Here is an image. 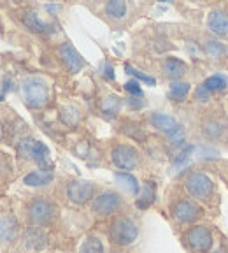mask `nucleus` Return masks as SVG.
<instances>
[{"instance_id":"obj_1","label":"nucleus","mask_w":228,"mask_h":253,"mask_svg":"<svg viewBox=\"0 0 228 253\" xmlns=\"http://www.w3.org/2000/svg\"><path fill=\"white\" fill-rule=\"evenodd\" d=\"M19 153L23 157L32 158L44 170H51L53 166L49 164V148L41 141H32V139H25L19 144Z\"/></svg>"},{"instance_id":"obj_2","label":"nucleus","mask_w":228,"mask_h":253,"mask_svg":"<svg viewBox=\"0 0 228 253\" xmlns=\"http://www.w3.org/2000/svg\"><path fill=\"white\" fill-rule=\"evenodd\" d=\"M21 92L30 107L39 109V107H42L46 102H48V88H46V84L42 83L41 79H37V78L25 79L21 86Z\"/></svg>"},{"instance_id":"obj_3","label":"nucleus","mask_w":228,"mask_h":253,"mask_svg":"<svg viewBox=\"0 0 228 253\" xmlns=\"http://www.w3.org/2000/svg\"><path fill=\"white\" fill-rule=\"evenodd\" d=\"M111 239L116 244H121V246H127V244L133 243L137 239V227L133 225L132 221L128 218H118L111 223L109 229Z\"/></svg>"},{"instance_id":"obj_4","label":"nucleus","mask_w":228,"mask_h":253,"mask_svg":"<svg viewBox=\"0 0 228 253\" xmlns=\"http://www.w3.org/2000/svg\"><path fill=\"white\" fill-rule=\"evenodd\" d=\"M111 158H113L114 166L119 167V169H133L139 162V153L133 150L132 146H127V144H119L113 150L111 153Z\"/></svg>"},{"instance_id":"obj_5","label":"nucleus","mask_w":228,"mask_h":253,"mask_svg":"<svg viewBox=\"0 0 228 253\" xmlns=\"http://www.w3.org/2000/svg\"><path fill=\"white\" fill-rule=\"evenodd\" d=\"M186 190L195 199H207L212 192V181H211L209 176L196 172V174H192L188 178Z\"/></svg>"},{"instance_id":"obj_6","label":"nucleus","mask_w":228,"mask_h":253,"mask_svg":"<svg viewBox=\"0 0 228 253\" xmlns=\"http://www.w3.org/2000/svg\"><path fill=\"white\" fill-rule=\"evenodd\" d=\"M58 55L60 58L64 60L65 67L68 69V72H79V70L84 67V60H82V56L79 55V51L70 44V42H64V44H60L58 48Z\"/></svg>"},{"instance_id":"obj_7","label":"nucleus","mask_w":228,"mask_h":253,"mask_svg":"<svg viewBox=\"0 0 228 253\" xmlns=\"http://www.w3.org/2000/svg\"><path fill=\"white\" fill-rule=\"evenodd\" d=\"M93 183L91 181H86V180H74L68 183L67 186V193H68V199L72 201V202H86L93 197Z\"/></svg>"},{"instance_id":"obj_8","label":"nucleus","mask_w":228,"mask_h":253,"mask_svg":"<svg viewBox=\"0 0 228 253\" xmlns=\"http://www.w3.org/2000/svg\"><path fill=\"white\" fill-rule=\"evenodd\" d=\"M28 217H30L33 225H46L55 217V207L46 201H35L28 209Z\"/></svg>"},{"instance_id":"obj_9","label":"nucleus","mask_w":228,"mask_h":253,"mask_svg":"<svg viewBox=\"0 0 228 253\" xmlns=\"http://www.w3.org/2000/svg\"><path fill=\"white\" fill-rule=\"evenodd\" d=\"M188 244L192 246L196 252H205V250L211 248L212 244V237H211V232L205 227H193V229L188 230L186 234Z\"/></svg>"},{"instance_id":"obj_10","label":"nucleus","mask_w":228,"mask_h":253,"mask_svg":"<svg viewBox=\"0 0 228 253\" xmlns=\"http://www.w3.org/2000/svg\"><path fill=\"white\" fill-rule=\"evenodd\" d=\"M153 125H155L156 129L162 130L165 135H169V137L176 139L178 135H181V127L176 120H174L172 116L169 115H163V113H155L153 118H151Z\"/></svg>"},{"instance_id":"obj_11","label":"nucleus","mask_w":228,"mask_h":253,"mask_svg":"<svg viewBox=\"0 0 228 253\" xmlns=\"http://www.w3.org/2000/svg\"><path fill=\"white\" fill-rule=\"evenodd\" d=\"M200 215V207L196 206L192 201H179L176 206H174V217L178 221L182 223H188V221H193L195 218H198Z\"/></svg>"},{"instance_id":"obj_12","label":"nucleus","mask_w":228,"mask_h":253,"mask_svg":"<svg viewBox=\"0 0 228 253\" xmlns=\"http://www.w3.org/2000/svg\"><path fill=\"white\" fill-rule=\"evenodd\" d=\"M119 202H121V201H119V197L116 193L107 192L98 195V197L93 201V209H95L98 215H111V213H114L119 207Z\"/></svg>"},{"instance_id":"obj_13","label":"nucleus","mask_w":228,"mask_h":253,"mask_svg":"<svg viewBox=\"0 0 228 253\" xmlns=\"http://www.w3.org/2000/svg\"><path fill=\"white\" fill-rule=\"evenodd\" d=\"M209 30L214 32L216 35H227L228 34V13L223 9H216L209 14L207 18Z\"/></svg>"},{"instance_id":"obj_14","label":"nucleus","mask_w":228,"mask_h":253,"mask_svg":"<svg viewBox=\"0 0 228 253\" xmlns=\"http://www.w3.org/2000/svg\"><path fill=\"white\" fill-rule=\"evenodd\" d=\"M51 180H53V172L41 169V170H33V172L25 176L23 183L28 185V186H44V185H48Z\"/></svg>"},{"instance_id":"obj_15","label":"nucleus","mask_w":228,"mask_h":253,"mask_svg":"<svg viewBox=\"0 0 228 253\" xmlns=\"http://www.w3.org/2000/svg\"><path fill=\"white\" fill-rule=\"evenodd\" d=\"M163 70L167 76H170V78L178 79L181 78L182 74L186 72V65L182 64L181 60H178V58H169V60L163 64Z\"/></svg>"},{"instance_id":"obj_16","label":"nucleus","mask_w":228,"mask_h":253,"mask_svg":"<svg viewBox=\"0 0 228 253\" xmlns=\"http://www.w3.org/2000/svg\"><path fill=\"white\" fill-rule=\"evenodd\" d=\"M114 180L118 181L119 186H123L127 192L139 193V183H137V180L132 174H128V172H116V174H114Z\"/></svg>"},{"instance_id":"obj_17","label":"nucleus","mask_w":228,"mask_h":253,"mask_svg":"<svg viewBox=\"0 0 228 253\" xmlns=\"http://www.w3.org/2000/svg\"><path fill=\"white\" fill-rule=\"evenodd\" d=\"M2 241L7 243L14 237L16 234V220H14L13 215H4L2 217Z\"/></svg>"},{"instance_id":"obj_18","label":"nucleus","mask_w":228,"mask_h":253,"mask_svg":"<svg viewBox=\"0 0 228 253\" xmlns=\"http://www.w3.org/2000/svg\"><path fill=\"white\" fill-rule=\"evenodd\" d=\"M105 13L109 14L111 18H114V19L123 18L125 13H127V4L121 2V0H113V2H107V5H105Z\"/></svg>"},{"instance_id":"obj_19","label":"nucleus","mask_w":228,"mask_h":253,"mask_svg":"<svg viewBox=\"0 0 228 253\" xmlns=\"http://www.w3.org/2000/svg\"><path fill=\"white\" fill-rule=\"evenodd\" d=\"M204 84L209 88L211 92L212 90H225L228 86V79L225 76H221V74H216V76H211V78L205 79Z\"/></svg>"},{"instance_id":"obj_20","label":"nucleus","mask_w":228,"mask_h":253,"mask_svg":"<svg viewBox=\"0 0 228 253\" xmlns=\"http://www.w3.org/2000/svg\"><path fill=\"white\" fill-rule=\"evenodd\" d=\"M190 92V84L184 81H174L170 84V97L172 99H184Z\"/></svg>"},{"instance_id":"obj_21","label":"nucleus","mask_w":228,"mask_h":253,"mask_svg":"<svg viewBox=\"0 0 228 253\" xmlns=\"http://www.w3.org/2000/svg\"><path fill=\"white\" fill-rule=\"evenodd\" d=\"M25 25H27L30 30H33V32H42V30H46V23L42 21L37 14H33V13H30V14H27L25 16Z\"/></svg>"},{"instance_id":"obj_22","label":"nucleus","mask_w":228,"mask_h":253,"mask_svg":"<svg viewBox=\"0 0 228 253\" xmlns=\"http://www.w3.org/2000/svg\"><path fill=\"white\" fill-rule=\"evenodd\" d=\"M81 253H104V248L97 237H88L81 246Z\"/></svg>"},{"instance_id":"obj_23","label":"nucleus","mask_w":228,"mask_h":253,"mask_svg":"<svg viewBox=\"0 0 228 253\" xmlns=\"http://www.w3.org/2000/svg\"><path fill=\"white\" fill-rule=\"evenodd\" d=\"M153 197H155V190H153V186H151L149 183L144 185V188H142V193H141V199L137 201V206L147 207L151 202H153Z\"/></svg>"},{"instance_id":"obj_24","label":"nucleus","mask_w":228,"mask_h":253,"mask_svg":"<svg viewBox=\"0 0 228 253\" xmlns=\"http://www.w3.org/2000/svg\"><path fill=\"white\" fill-rule=\"evenodd\" d=\"M102 111H105V113H116L119 107V99L116 95H107L102 101Z\"/></svg>"},{"instance_id":"obj_25","label":"nucleus","mask_w":228,"mask_h":253,"mask_svg":"<svg viewBox=\"0 0 228 253\" xmlns=\"http://www.w3.org/2000/svg\"><path fill=\"white\" fill-rule=\"evenodd\" d=\"M125 70H127V72H128V74H132L133 78H137V79H141V81H144V83L151 84V86H155V84H156L155 78H151V76H146V74H142V72H141V70H137V69H133V67H130V65H125Z\"/></svg>"},{"instance_id":"obj_26","label":"nucleus","mask_w":228,"mask_h":253,"mask_svg":"<svg viewBox=\"0 0 228 253\" xmlns=\"http://www.w3.org/2000/svg\"><path fill=\"white\" fill-rule=\"evenodd\" d=\"M192 146H186L184 150H182L181 153L178 155V158H176V166H182V164H186L188 158H190V155H192Z\"/></svg>"},{"instance_id":"obj_27","label":"nucleus","mask_w":228,"mask_h":253,"mask_svg":"<svg viewBox=\"0 0 228 253\" xmlns=\"http://www.w3.org/2000/svg\"><path fill=\"white\" fill-rule=\"evenodd\" d=\"M125 90H127V92H130L132 95H139V97L142 95V90H141V86H139V83H137L135 79H132V81L125 83Z\"/></svg>"},{"instance_id":"obj_28","label":"nucleus","mask_w":228,"mask_h":253,"mask_svg":"<svg viewBox=\"0 0 228 253\" xmlns=\"http://www.w3.org/2000/svg\"><path fill=\"white\" fill-rule=\"evenodd\" d=\"M209 88L205 86V84H200V86L196 88V99L198 101H202V102H205V101H209Z\"/></svg>"},{"instance_id":"obj_29","label":"nucleus","mask_w":228,"mask_h":253,"mask_svg":"<svg viewBox=\"0 0 228 253\" xmlns=\"http://www.w3.org/2000/svg\"><path fill=\"white\" fill-rule=\"evenodd\" d=\"M104 78H107L109 81H113V79H114V70H113V65H111V64H105V67H104Z\"/></svg>"},{"instance_id":"obj_30","label":"nucleus","mask_w":228,"mask_h":253,"mask_svg":"<svg viewBox=\"0 0 228 253\" xmlns=\"http://www.w3.org/2000/svg\"><path fill=\"white\" fill-rule=\"evenodd\" d=\"M7 84H9V79L4 78V84H2V99H5V92H7Z\"/></svg>"}]
</instances>
